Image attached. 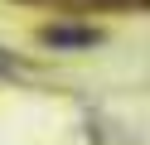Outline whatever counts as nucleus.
Masks as SVG:
<instances>
[{
  "label": "nucleus",
  "mask_w": 150,
  "mask_h": 145,
  "mask_svg": "<svg viewBox=\"0 0 150 145\" xmlns=\"http://www.w3.org/2000/svg\"><path fill=\"white\" fill-rule=\"evenodd\" d=\"M39 39L49 48H97L102 44V29L97 24H49Z\"/></svg>",
  "instance_id": "nucleus-1"
}]
</instances>
